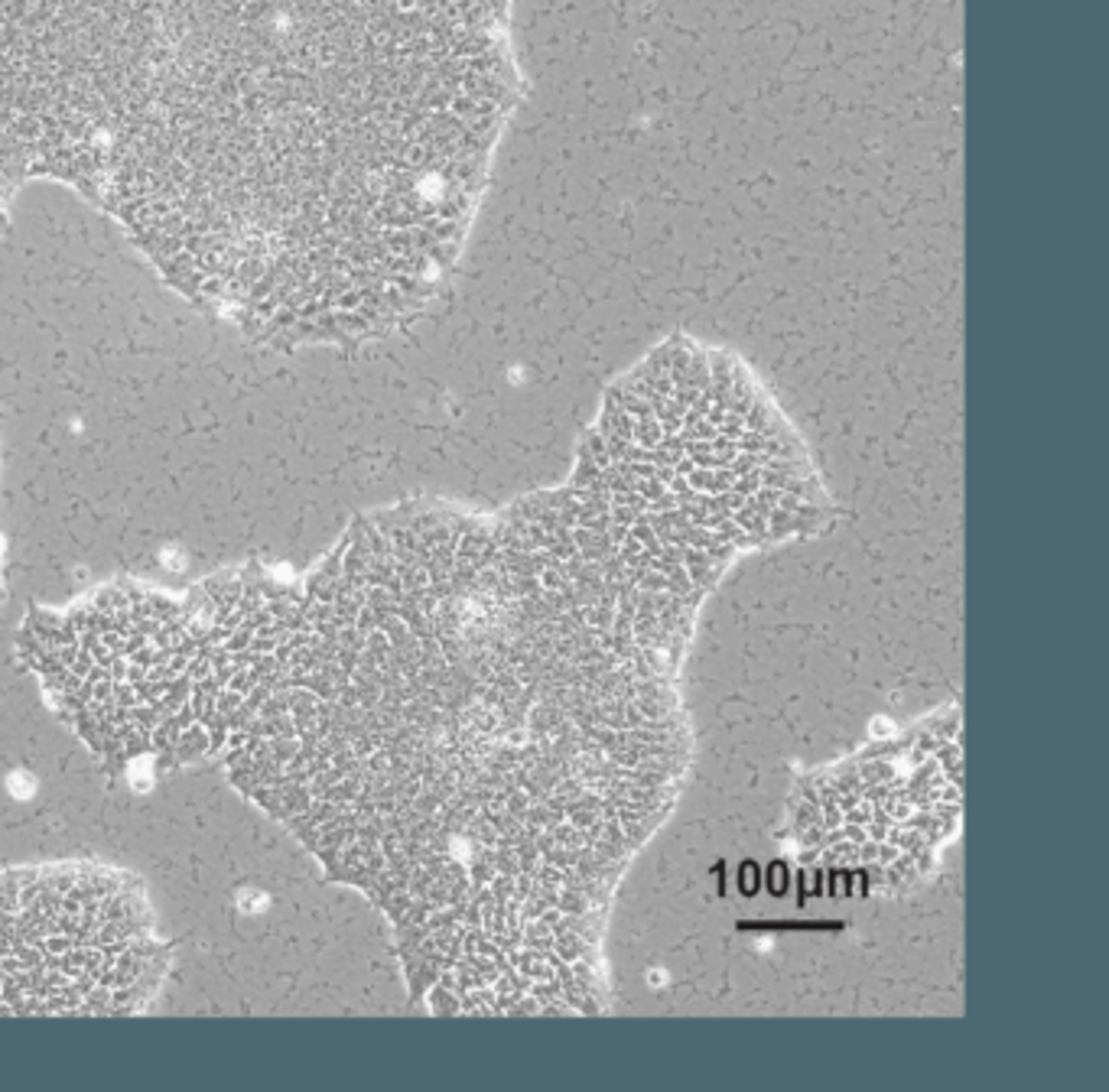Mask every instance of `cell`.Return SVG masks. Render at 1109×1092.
<instances>
[{
  "label": "cell",
  "instance_id": "cell-1",
  "mask_svg": "<svg viewBox=\"0 0 1109 1092\" xmlns=\"http://www.w3.org/2000/svg\"><path fill=\"white\" fill-rule=\"evenodd\" d=\"M167 953L137 878L104 865L0 875V1014H127Z\"/></svg>",
  "mask_w": 1109,
  "mask_h": 1092
},
{
  "label": "cell",
  "instance_id": "cell-2",
  "mask_svg": "<svg viewBox=\"0 0 1109 1092\" xmlns=\"http://www.w3.org/2000/svg\"><path fill=\"white\" fill-rule=\"evenodd\" d=\"M4 167H7V160L0 157V195H4V189H7V170Z\"/></svg>",
  "mask_w": 1109,
  "mask_h": 1092
}]
</instances>
